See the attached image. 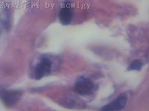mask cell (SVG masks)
<instances>
[{
  "mask_svg": "<svg viewBox=\"0 0 149 111\" xmlns=\"http://www.w3.org/2000/svg\"><path fill=\"white\" fill-rule=\"evenodd\" d=\"M22 95L21 90L0 88V99L7 108H10L17 103Z\"/></svg>",
  "mask_w": 149,
  "mask_h": 111,
  "instance_id": "7a4b0ae2",
  "label": "cell"
},
{
  "mask_svg": "<svg viewBox=\"0 0 149 111\" xmlns=\"http://www.w3.org/2000/svg\"><path fill=\"white\" fill-rule=\"evenodd\" d=\"M95 89V85L88 78L80 76L77 79L74 86V91L82 95H90L93 94Z\"/></svg>",
  "mask_w": 149,
  "mask_h": 111,
  "instance_id": "6da1fadb",
  "label": "cell"
},
{
  "mask_svg": "<svg viewBox=\"0 0 149 111\" xmlns=\"http://www.w3.org/2000/svg\"><path fill=\"white\" fill-rule=\"evenodd\" d=\"M128 101V97L125 94L119 95L116 98L102 107L104 111H120L125 107Z\"/></svg>",
  "mask_w": 149,
  "mask_h": 111,
  "instance_id": "277c9868",
  "label": "cell"
},
{
  "mask_svg": "<svg viewBox=\"0 0 149 111\" xmlns=\"http://www.w3.org/2000/svg\"><path fill=\"white\" fill-rule=\"evenodd\" d=\"M143 66V62L140 59H136L132 62L128 68L129 71H140Z\"/></svg>",
  "mask_w": 149,
  "mask_h": 111,
  "instance_id": "8992f818",
  "label": "cell"
},
{
  "mask_svg": "<svg viewBox=\"0 0 149 111\" xmlns=\"http://www.w3.org/2000/svg\"><path fill=\"white\" fill-rule=\"evenodd\" d=\"M52 62L49 58H42L36 64L34 71V77L36 80L41 79L49 75L51 72Z\"/></svg>",
  "mask_w": 149,
  "mask_h": 111,
  "instance_id": "3957f363",
  "label": "cell"
},
{
  "mask_svg": "<svg viewBox=\"0 0 149 111\" xmlns=\"http://www.w3.org/2000/svg\"><path fill=\"white\" fill-rule=\"evenodd\" d=\"M73 10L69 1L65 2L60 10L58 17L60 22L63 25H69L72 20Z\"/></svg>",
  "mask_w": 149,
  "mask_h": 111,
  "instance_id": "5b68a950",
  "label": "cell"
}]
</instances>
